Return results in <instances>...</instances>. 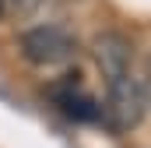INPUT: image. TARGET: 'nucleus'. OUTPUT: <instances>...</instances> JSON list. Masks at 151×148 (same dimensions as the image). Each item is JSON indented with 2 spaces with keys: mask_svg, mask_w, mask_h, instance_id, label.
<instances>
[{
  "mask_svg": "<svg viewBox=\"0 0 151 148\" xmlns=\"http://www.w3.org/2000/svg\"><path fill=\"white\" fill-rule=\"evenodd\" d=\"M91 53H95V64H99L102 78H116V74L134 67V46H130V39L123 32H102V36H95Z\"/></svg>",
  "mask_w": 151,
  "mask_h": 148,
  "instance_id": "nucleus-3",
  "label": "nucleus"
},
{
  "mask_svg": "<svg viewBox=\"0 0 151 148\" xmlns=\"http://www.w3.org/2000/svg\"><path fill=\"white\" fill-rule=\"evenodd\" d=\"M144 81L134 78V67L116 78H106V116L116 131H134L144 120Z\"/></svg>",
  "mask_w": 151,
  "mask_h": 148,
  "instance_id": "nucleus-1",
  "label": "nucleus"
},
{
  "mask_svg": "<svg viewBox=\"0 0 151 148\" xmlns=\"http://www.w3.org/2000/svg\"><path fill=\"white\" fill-rule=\"evenodd\" d=\"M144 95L151 102V57H148V67H144Z\"/></svg>",
  "mask_w": 151,
  "mask_h": 148,
  "instance_id": "nucleus-5",
  "label": "nucleus"
},
{
  "mask_svg": "<svg viewBox=\"0 0 151 148\" xmlns=\"http://www.w3.org/2000/svg\"><path fill=\"white\" fill-rule=\"evenodd\" d=\"M56 99H60L63 113H70V116H77V120H95V116H99V106H95L81 88H67V92H60Z\"/></svg>",
  "mask_w": 151,
  "mask_h": 148,
  "instance_id": "nucleus-4",
  "label": "nucleus"
},
{
  "mask_svg": "<svg viewBox=\"0 0 151 148\" xmlns=\"http://www.w3.org/2000/svg\"><path fill=\"white\" fill-rule=\"evenodd\" d=\"M21 53L35 67H56V64H67L77 53V42L60 25H39V28H28L21 36Z\"/></svg>",
  "mask_w": 151,
  "mask_h": 148,
  "instance_id": "nucleus-2",
  "label": "nucleus"
},
{
  "mask_svg": "<svg viewBox=\"0 0 151 148\" xmlns=\"http://www.w3.org/2000/svg\"><path fill=\"white\" fill-rule=\"evenodd\" d=\"M0 4H21V0H0Z\"/></svg>",
  "mask_w": 151,
  "mask_h": 148,
  "instance_id": "nucleus-6",
  "label": "nucleus"
}]
</instances>
